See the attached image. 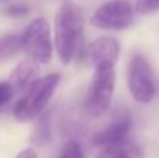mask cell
I'll list each match as a JSON object with an SVG mask.
<instances>
[{
	"label": "cell",
	"mask_w": 159,
	"mask_h": 158,
	"mask_svg": "<svg viewBox=\"0 0 159 158\" xmlns=\"http://www.w3.org/2000/svg\"><path fill=\"white\" fill-rule=\"evenodd\" d=\"M60 74L53 73L45 77L36 78L24 91L22 97L17 101L14 106V118L18 122H30L38 118L46 108L48 102L53 97L59 83Z\"/></svg>",
	"instance_id": "obj_2"
},
{
	"label": "cell",
	"mask_w": 159,
	"mask_h": 158,
	"mask_svg": "<svg viewBox=\"0 0 159 158\" xmlns=\"http://www.w3.org/2000/svg\"><path fill=\"white\" fill-rule=\"evenodd\" d=\"M159 10V0H137L135 11L138 14H152Z\"/></svg>",
	"instance_id": "obj_13"
},
{
	"label": "cell",
	"mask_w": 159,
	"mask_h": 158,
	"mask_svg": "<svg viewBox=\"0 0 159 158\" xmlns=\"http://www.w3.org/2000/svg\"><path fill=\"white\" fill-rule=\"evenodd\" d=\"M30 8L25 4H10L8 7L4 8V13L8 17H14V18H20V17H24L28 14Z\"/></svg>",
	"instance_id": "obj_15"
},
{
	"label": "cell",
	"mask_w": 159,
	"mask_h": 158,
	"mask_svg": "<svg viewBox=\"0 0 159 158\" xmlns=\"http://www.w3.org/2000/svg\"><path fill=\"white\" fill-rule=\"evenodd\" d=\"M38 72H39L38 63L34 62L32 59H25L21 63L17 64L16 69L10 73V77H8L7 81L13 87L14 92L17 91L24 92L36 80Z\"/></svg>",
	"instance_id": "obj_9"
},
{
	"label": "cell",
	"mask_w": 159,
	"mask_h": 158,
	"mask_svg": "<svg viewBox=\"0 0 159 158\" xmlns=\"http://www.w3.org/2000/svg\"><path fill=\"white\" fill-rule=\"evenodd\" d=\"M130 130H131V118L129 115H123L109 126L93 134L92 143L99 148L117 144L127 140V134L130 133Z\"/></svg>",
	"instance_id": "obj_8"
},
{
	"label": "cell",
	"mask_w": 159,
	"mask_h": 158,
	"mask_svg": "<svg viewBox=\"0 0 159 158\" xmlns=\"http://www.w3.org/2000/svg\"><path fill=\"white\" fill-rule=\"evenodd\" d=\"M57 158H85V157H84V153H82L81 146L75 140H70L61 148Z\"/></svg>",
	"instance_id": "obj_12"
},
{
	"label": "cell",
	"mask_w": 159,
	"mask_h": 158,
	"mask_svg": "<svg viewBox=\"0 0 159 158\" xmlns=\"http://www.w3.org/2000/svg\"><path fill=\"white\" fill-rule=\"evenodd\" d=\"M14 95V90L8 81H0V109L4 108L11 101Z\"/></svg>",
	"instance_id": "obj_14"
},
{
	"label": "cell",
	"mask_w": 159,
	"mask_h": 158,
	"mask_svg": "<svg viewBox=\"0 0 159 158\" xmlns=\"http://www.w3.org/2000/svg\"><path fill=\"white\" fill-rule=\"evenodd\" d=\"M22 49L28 53L30 59L38 64H46L52 59L53 42L50 25L42 17L32 20L21 34Z\"/></svg>",
	"instance_id": "obj_5"
},
{
	"label": "cell",
	"mask_w": 159,
	"mask_h": 158,
	"mask_svg": "<svg viewBox=\"0 0 159 158\" xmlns=\"http://www.w3.org/2000/svg\"><path fill=\"white\" fill-rule=\"evenodd\" d=\"M115 67H96L87 91V111L91 116H101L109 109L115 94Z\"/></svg>",
	"instance_id": "obj_3"
},
{
	"label": "cell",
	"mask_w": 159,
	"mask_h": 158,
	"mask_svg": "<svg viewBox=\"0 0 159 158\" xmlns=\"http://www.w3.org/2000/svg\"><path fill=\"white\" fill-rule=\"evenodd\" d=\"M89 21L102 31H121L133 24L134 10L126 0H110L93 11Z\"/></svg>",
	"instance_id": "obj_6"
},
{
	"label": "cell",
	"mask_w": 159,
	"mask_h": 158,
	"mask_svg": "<svg viewBox=\"0 0 159 158\" xmlns=\"http://www.w3.org/2000/svg\"><path fill=\"white\" fill-rule=\"evenodd\" d=\"M22 49L21 35H7L0 41V56L8 58Z\"/></svg>",
	"instance_id": "obj_11"
},
{
	"label": "cell",
	"mask_w": 159,
	"mask_h": 158,
	"mask_svg": "<svg viewBox=\"0 0 159 158\" xmlns=\"http://www.w3.org/2000/svg\"><path fill=\"white\" fill-rule=\"evenodd\" d=\"M16 158H38V157H36L35 150L30 147V148H25V150H22L21 153H18Z\"/></svg>",
	"instance_id": "obj_16"
},
{
	"label": "cell",
	"mask_w": 159,
	"mask_h": 158,
	"mask_svg": "<svg viewBox=\"0 0 159 158\" xmlns=\"http://www.w3.org/2000/svg\"><path fill=\"white\" fill-rule=\"evenodd\" d=\"M96 158H144V151L140 146L124 140L117 144L101 148Z\"/></svg>",
	"instance_id": "obj_10"
},
{
	"label": "cell",
	"mask_w": 159,
	"mask_h": 158,
	"mask_svg": "<svg viewBox=\"0 0 159 158\" xmlns=\"http://www.w3.org/2000/svg\"><path fill=\"white\" fill-rule=\"evenodd\" d=\"M4 2H10V0H0V3H4Z\"/></svg>",
	"instance_id": "obj_17"
},
{
	"label": "cell",
	"mask_w": 159,
	"mask_h": 158,
	"mask_svg": "<svg viewBox=\"0 0 159 158\" xmlns=\"http://www.w3.org/2000/svg\"><path fill=\"white\" fill-rule=\"evenodd\" d=\"M127 84L135 102L145 105L154 101L157 95L155 76L145 56L137 53L130 59L127 69Z\"/></svg>",
	"instance_id": "obj_4"
},
{
	"label": "cell",
	"mask_w": 159,
	"mask_h": 158,
	"mask_svg": "<svg viewBox=\"0 0 159 158\" xmlns=\"http://www.w3.org/2000/svg\"><path fill=\"white\" fill-rule=\"evenodd\" d=\"M84 18L78 6L64 2L55 16V48L60 62L69 64L77 58L82 45Z\"/></svg>",
	"instance_id": "obj_1"
},
{
	"label": "cell",
	"mask_w": 159,
	"mask_h": 158,
	"mask_svg": "<svg viewBox=\"0 0 159 158\" xmlns=\"http://www.w3.org/2000/svg\"><path fill=\"white\" fill-rule=\"evenodd\" d=\"M120 42L115 36H99L88 46V58L95 67H116Z\"/></svg>",
	"instance_id": "obj_7"
}]
</instances>
